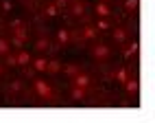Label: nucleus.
Instances as JSON below:
<instances>
[{"label":"nucleus","mask_w":155,"mask_h":123,"mask_svg":"<svg viewBox=\"0 0 155 123\" xmlns=\"http://www.w3.org/2000/svg\"><path fill=\"white\" fill-rule=\"evenodd\" d=\"M33 88H35V92H37L42 99H46V101H53V99H55L53 88H50L44 79H35V81H33Z\"/></svg>","instance_id":"f257e3e1"},{"label":"nucleus","mask_w":155,"mask_h":123,"mask_svg":"<svg viewBox=\"0 0 155 123\" xmlns=\"http://www.w3.org/2000/svg\"><path fill=\"white\" fill-rule=\"evenodd\" d=\"M90 81H92V77L85 75V73H77V75H74V86H77V88H87Z\"/></svg>","instance_id":"f03ea898"},{"label":"nucleus","mask_w":155,"mask_h":123,"mask_svg":"<svg viewBox=\"0 0 155 123\" xmlns=\"http://www.w3.org/2000/svg\"><path fill=\"white\" fill-rule=\"evenodd\" d=\"M92 53H94L96 59H107V57H109V46H105V44H96Z\"/></svg>","instance_id":"7ed1b4c3"},{"label":"nucleus","mask_w":155,"mask_h":123,"mask_svg":"<svg viewBox=\"0 0 155 123\" xmlns=\"http://www.w3.org/2000/svg\"><path fill=\"white\" fill-rule=\"evenodd\" d=\"M15 62H18V66H26L31 62V55L26 53V51H20V53L15 55Z\"/></svg>","instance_id":"20e7f679"},{"label":"nucleus","mask_w":155,"mask_h":123,"mask_svg":"<svg viewBox=\"0 0 155 123\" xmlns=\"http://www.w3.org/2000/svg\"><path fill=\"white\" fill-rule=\"evenodd\" d=\"M96 13H98L101 18H107V16H109V5H107V2H98V5H96Z\"/></svg>","instance_id":"39448f33"},{"label":"nucleus","mask_w":155,"mask_h":123,"mask_svg":"<svg viewBox=\"0 0 155 123\" xmlns=\"http://www.w3.org/2000/svg\"><path fill=\"white\" fill-rule=\"evenodd\" d=\"M125 86H127V92H129V95H136V92H138V79H127Z\"/></svg>","instance_id":"423d86ee"},{"label":"nucleus","mask_w":155,"mask_h":123,"mask_svg":"<svg viewBox=\"0 0 155 123\" xmlns=\"http://www.w3.org/2000/svg\"><path fill=\"white\" fill-rule=\"evenodd\" d=\"M85 97V88H72V99H74V101H81V99H83Z\"/></svg>","instance_id":"0eeeda50"},{"label":"nucleus","mask_w":155,"mask_h":123,"mask_svg":"<svg viewBox=\"0 0 155 123\" xmlns=\"http://www.w3.org/2000/svg\"><path fill=\"white\" fill-rule=\"evenodd\" d=\"M83 9H85L83 0H77V2L72 5V13H74V16H81V13H83Z\"/></svg>","instance_id":"6e6552de"},{"label":"nucleus","mask_w":155,"mask_h":123,"mask_svg":"<svg viewBox=\"0 0 155 123\" xmlns=\"http://www.w3.org/2000/svg\"><path fill=\"white\" fill-rule=\"evenodd\" d=\"M46 70H48V73H59L61 64H59V62H46Z\"/></svg>","instance_id":"1a4fd4ad"},{"label":"nucleus","mask_w":155,"mask_h":123,"mask_svg":"<svg viewBox=\"0 0 155 123\" xmlns=\"http://www.w3.org/2000/svg\"><path fill=\"white\" fill-rule=\"evenodd\" d=\"M83 37H85V40H94V37H96V29H94V26L83 29Z\"/></svg>","instance_id":"9d476101"},{"label":"nucleus","mask_w":155,"mask_h":123,"mask_svg":"<svg viewBox=\"0 0 155 123\" xmlns=\"http://www.w3.org/2000/svg\"><path fill=\"white\" fill-rule=\"evenodd\" d=\"M33 68H35V70H46V59H44V57L35 59V62H33Z\"/></svg>","instance_id":"9b49d317"},{"label":"nucleus","mask_w":155,"mask_h":123,"mask_svg":"<svg viewBox=\"0 0 155 123\" xmlns=\"http://www.w3.org/2000/svg\"><path fill=\"white\" fill-rule=\"evenodd\" d=\"M125 37H127V33L122 29H116L114 31V40H116V42H125Z\"/></svg>","instance_id":"f8f14e48"},{"label":"nucleus","mask_w":155,"mask_h":123,"mask_svg":"<svg viewBox=\"0 0 155 123\" xmlns=\"http://www.w3.org/2000/svg\"><path fill=\"white\" fill-rule=\"evenodd\" d=\"M48 46H50V42H48L46 37H42V40H37V44H35V48H37V51H46Z\"/></svg>","instance_id":"ddd939ff"},{"label":"nucleus","mask_w":155,"mask_h":123,"mask_svg":"<svg viewBox=\"0 0 155 123\" xmlns=\"http://www.w3.org/2000/svg\"><path fill=\"white\" fill-rule=\"evenodd\" d=\"M94 29H96V31H107V29H109V22H107V20H103V18H101L98 22H96V26H94Z\"/></svg>","instance_id":"4468645a"},{"label":"nucleus","mask_w":155,"mask_h":123,"mask_svg":"<svg viewBox=\"0 0 155 123\" xmlns=\"http://www.w3.org/2000/svg\"><path fill=\"white\" fill-rule=\"evenodd\" d=\"M61 70H64L66 75H72V77L79 73V68H77V66H61Z\"/></svg>","instance_id":"2eb2a0df"},{"label":"nucleus","mask_w":155,"mask_h":123,"mask_svg":"<svg viewBox=\"0 0 155 123\" xmlns=\"http://www.w3.org/2000/svg\"><path fill=\"white\" fill-rule=\"evenodd\" d=\"M125 9H127V11H136V9H138V0H127Z\"/></svg>","instance_id":"dca6fc26"},{"label":"nucleus","mask_w":155,"mask_h":123,"mask_svg":"<svg viewBox=\"0 0 155 123\" xmlns=\"http://www.w3.org/2000/svg\"><path fill=\"white\" fill-rule=\"evenodd\" d=\"M9 53V42L7 40H0V55H7Z\"/></svg>","instance_id":"f3484780"},{"label":"nucleus","mask_w":155,"mask_h":123,"mask_svg":"<svg viewBox=\"0 0 155 123\" xmlns=\"http://www.w3.org/2000/svg\"><path fill=\"white\" fill-rule=\"evenodd\" d=\"M116 77H118V81H120V84H125V81L129 79V77H127V73H125V70H118V73H116Z\"/></svg>","instance_id":"a211bd4d"},{"label":"nucleus","mask_w":155,"mask_h":123,"mask_svg":"<svg viewBox=\"0 0 155 123\" xmlns=\"http://www.w3.org/2000/svg\"><path fill=\"white\" fill-rule=\"evenodd\" d=\"M66 40H68V33L61 29V31H59V42H66Z\"/></svg>","instance_id":"6ab92c4d"},{"label":"nucleus","mask_w":155,"mask_h":123,"mask_svg":"<svg viewBox=\"0 0 155 123\" xmlns=\"http://www.w3.org/2000/svg\"><path fill=\"white\" fill-rule=\"evenodd\" d=\"M9 88H11V90H20V88H22V84H20V81H15V84H11Z\"/></svg>","instance_id":"aec40b11"},{"label":"nucleus","mask_w":155,"mask_h":123,"mask_svg":"<svg viewBox=\"0 0 155 123\" xmlns=\"http://www.w3.org/2000/svg\"><path fill=\"white\" fill-rule=\"evenodd\" d=\"M0 75H2V64H0Z\"/></svg>","instance_id":"412c9836"}]
</instances>
